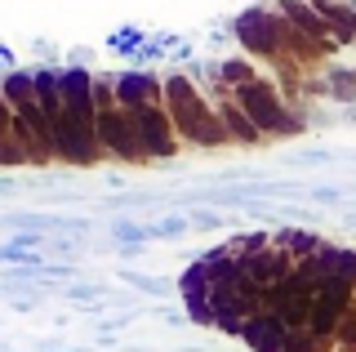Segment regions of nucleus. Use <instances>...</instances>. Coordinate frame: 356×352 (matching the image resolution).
<instances>
[{"label":"nucleus","mask_w":356,"mask_h":352,"mask_svg":"<svg viewBox=\"0 0 356 352\" xmlns=\"http://www.w3.org/2000/svg\"><path fill=\"white\" fill-rule=\"evenodd\" d=\"M165 112H170V120H174V134L196 147L200 129L218 116V107L196 90V81L187 72H170L165 76Z\"/></svg>","instance_id":"nucleus-1"},{"label":"nucleus","mask_w":356,"mask_h":352,"mask_svg":"<svg viewBox=\"0 0 356 352\" xmlns=\"http://www.w3.org/2000/svg\"><path fill=\"white\" fill-rule=\"evenodd\" d=\"M232 98H236V107H241V112L263 129L267 138L303 134V120L289 116L285 98L276 94V85H272V81H263V76H259V81H250V85H241V90H232Z\"/></svg>","instance_id":"nucleus-2"},{"label":"nucleus","mask_w":356,"mask_h":352,"mask_svg":"<svg viewBox=\"0 0 356 352\" xmlns=\"http://www.w3.org/2000/svg\"><path fill=\"white\" fill-rule=\"evenodd\" d=\"M232 36L241 40V49L250 54V58H267L281 67L285 58V40H289V18H281L276 9H245V14H236V23H232Z\"/></svg>","instance_id":"nucleus-3"},{"label":"nucleus","mask_w":356,"mask_h":352,"mask_svg":"<svg viewBox=\"0 0 356 352\" xmlns=\"http://www.w3.org/2000/svg\"><path fill=\"white\" fill-rule=\"evenodd\" d=\"M98 143H103V152L120 165H152L147 147H143V138H138V125H134V112H125V107L98 112Z\"/></svg>","instance_id":"nucleus-4"},{"label":"nucleus","mask_w":356,"mask_h":352,"mask_svg":"<svg viewBox=\"0 0 356 352\" xmlns=\"http://www.w3.org/2000/svg\"><path fill=\"white\" fill-rule=\"evenodd\" d=\"M54 157L63 165H76V170H85V165H98L107 157L103 143H98V125H81L76 116H58L54 120Z\"/></svg>","instance_id":"nucleus-5"},{"label":"nucleus","mask_w":356,"mask_h":352,"mask_svg":"<svg viewBox=\"0 0 356 352\" xmlns=\"http://www.w3.org/2000/svg\"><path fill=\"white\" fill-rule=\"evenodd\" d=\"M134 125H138V138L147 147L152 161H174L178 157V134H174V120L165 107H138L134 112Z\"/></svg>","instance_id":"nucleus-6"},{"label":"nucleus","mask_w":356,"mask_h":352,"mask_svg":"<svg viewBox=\"0 0 356 352\" xmlns=\"http://www.w3.org/2000/svg\"><path fill=\"white\" fill-rule=\"evenodd\" d=\"M58 81H63V112L76 116L81 125H98V103H94V76L85 67H58Z\"/></svg>","instance_id":"nucleus-7"},{"label":"nucleus","mask_w":356,"mask_h":352,"mask_svg":"<svg viewBox=\"0 0 356 352\" xmlns=\"http://www.w3.org/2000/svg\"><path fill=\"white\" fill-rule=\"evenodd\" d=\"M272 9H276L281 18H289V27H294V31H303L307 40H316L321 49H334V45H339V40H334V27H330V18H321L316 9L307 5V0H276Z\"/></svg>","instance_id":"nucleus-8"},{"label":"nucleus","mask_w":356,"mask_h":352,"mask_svg":"<svg viewBox=\"0 0 356 352\" xmlns=\"http://www.w3.org/2000/svg\"><path fill=\"white\" fill-rule=\"evenodd\" d=\"M289 335H294V330L281 321V312H259V317H250V321H245L241 344L250 348V352H281L289 344Z\"/></svg>","instance_id":"nucleus-9"},{"label":"nucleus","mask_w":356,"mask_h":352,"mask_svg":"<svg viewBox=\"0 0 356 352\" xmlns=\"http://www.w3.org/2000/svg\"><path fill=\"white\" fill-rule=\"evenodd\" d=\"M245 268H250V281H254V285L272 290L276 281H285L289 272H294V255H289V250H281V246H267L263 255L245 259Z\"/></svg>","instance_id":"nucleus-10"},{"label":"nucleus","mask_w":356,"mask_h":352,"mask_svg":"<svg viewBox=\"0 0 356 352\" xmlns=\"http://www.w3.org/2000/svg\"><path fill=\"white\" fill-rule=\"evenodd\" d=\"M272 246L289 250V255H294V263H298V259H312V255H321V250H325L330 241L321 237V232H312V227H285V223H281V227L272 232Z\"/></svg>","instance_id":"nucleus-11"},{"label":"nucleus","mask_w":356,"mask_h":352,"mask_svg":"<svg viewBox=\"0 0 356 352\" xmlns=\"http://www.w3.org/2000/svg\"><path fill=\"white\" fill-rule=\"evenodd\" d=\"M214 107H218L222 125H227V134H232V143H245V147H259V143L267 138L263 129H259V125H254V120H250V116H245L241 107H236V98H218Z\"/></svg>","instance_id":"nucleus-12"},{"label":"nucleus","mask_w":356,"mask_h":352,"mask_svg":"<svg viewBox=\"0 0 356 352\" xmlns=\"http://www.w3.org/2000/svg\"><path fill=\"white\" fill-rule=\"evenodd\" d=\"M36 72V103L40 112L49 116V125L63 116V81H58V67H31Z\"/></svg>","instance_id":"nucleus-13"},{"label":"nucleus","mask_w":356,"mask_h":352,"mask_svg":"<svg viewBox=\"0 0 356 352\" xmlns=\"http://www.w3.org/2000/svg\"><path fill=\"white\" fill-rule=\"evenodd\" d=\"M0 94H5V103L14 107V112H27V107H36V72H5V81H0Z\"/></svg>","instance_id":"nucleus-14"},{"label":"nucleus","mask_w":356,"mask_h":352,"mask_svg":"<svg viewBox=\"0 0 356 352\" xmlns=\"http://www.w3.org/2000/svg\"><path fill=\"white\" fill-rule=\"evenodd\" d=\"M321 94H330L334 103H356V72L348 67H330L321 81Z\"/></svg>","instance_id":"nucleus-15"},{"label":"nucleus","mask_w":356,"mask_h":352,"mask_svg":"<svg viewBox=\"0 0 356 352\" xmlns=\"http://www.w3.org/2000/svg\"><path fill=\"white\" fill-rule=\"evenodd\" d=\"M222 246H227L232 255H241V259H254V255H263V250L272 246V232H263V227H250V232H232Z\"/></svg>","instance_id":"nucleus-16"},{"label":"nucleus","mask_w":356,"mask_h":352,"mask_svg":"<svg viewBox=\"0 0 356 352\" xmlns=\"http://www.w3.org/2000/svg\"><path fill=\"white\" fill-rule=\"evenodd\" d=\"M183 303H187V321L192 326H218V312H214V294L209 290H200V294H183Z\"/></svg>","instance_id":"nucleus-17"},{"label":"nucleus","mask_w":356,"mask_h":352,"mask_svg":"<svg viewBox=\"0 0 356 352\" xmlns=\"http://www.w3.org/2000/svg\"><path fill=\"white\" fill-rule=\"evenodd\" d=\"M187 232H192V218L187 214H165V218H156V223H147L152 241H174V237H187Z\"/></svg>","instance_id":"nucleus-18"},{"label":"nucleus","mask_w":356,"mask_h":352,"mask_svg":"<svg viewBox=\"0 0 356 352\" xmlns=\"http://www.w3.org/2000/svg\"><path fill=\"white\" fill-rule=\"evenodd\" d=\"M218 67H222V85H227V90H241V85L259 81V67H254V63H245V58H222Z\"/></svg>","instance_id":"nucleus-19"},{"label":"nucleus","mask_w":356,"mask_h":352,"mask_svg":"<svg viewBox=\"0 0 356 352\" xmlns=\"http://www.w3.org/2000/svg\"><path fill=\"white\" fill-rule=\"evenodd\" d=\"M125 285H134L138 294H152V299H165V294H174V281H161V277H147V272H120Z\"/></svg>","instance_id":"nucleus-20"},{"label":"nucleus","mask_w":356,"mask_h":352,"mask_svg":"<svg viewBox=\"0 0 356 352\" xmlns=\"http://www.w3.org/2000/svg\"><path fill=\"white\" fill-rule=\"evenodd\" d=\"M281 352H330V339L312 335V330H294V335H289V344H285Z\"/></svg>","instance_id":"nucleus-21"},{"label":"nucleus","mask_w":356,"mask_h":352,"mask_svg":"<svg viewBox=\"0 0 356 352\" xmlns=\"http://www.w3.org/2000/svg\"><path fill=\"white\" fill-rule=\"evenodd\" d=\"M111 237H120L125 246H147V241H152L143 223H125V218H116V223H111Z\"/></svg>","instance_id":"nucleus-22"},{"label":"nucleus","mask_w":356,"mask_h":352,"mask_svg":"<svg viewBox=\"0 0 356 352\" xmlns=\"http://www.w3.org/2000/svg\"><path fill=\"white\" fill-rule=\"evenodd\" d=\"M63 299H72V303H103L107 299V285H67Z\"/></svg>","instance_id":"nucleus-23"},{"label":"nucleus","mask_w":356,"mask_h":352,"mask_svg":"<svg viewBox=\"0 0 356 352\" xmlns=\"http://www.w3.org/2000/svg\"><path fill=\"white\" fill-rule=\"evenodd\" d=\"M334 348H352L356 352V307L339 321V330H334Z\"/></svg>","instance_id":"nucleus-24"},{"label":"nucleus","mask_w":356,"mask_h":352,"mask_svg":"<svg viewBox=\"0 0 356 352\" xmlns=\"http://www.w3.org/2000/svg\"><path fill=\"white\" fill-rule=\"evenodd\" d=\"M22 192H36L31 188V174L18 179V174H0V196H22Z\"/></svg>","instance_id":"nucleus-25"},{"label":"nucleus","mask_w":356,"mask_h":352,"mask_svg":"<svg viewBox=\"0 0 356 352\" xmlns=\"http://www.w3.org/2000/svg\"><path fill=\"white\" fill-rule=\"evenodd\" d=\"M330 161H339V157L325 152V147H307V152H298V157H289V165H330Z\"/></svg>","instance_id":"nucleus-26"},{"label":"nucleus","mask_w":356,"mask_h":352,"mask_svg":"<svg viewBox=\"0 0 356 352\" xmlns=\"http://www.w3.org/2000/svg\"><path fill=\"white\" fill-rule=\"evenodd\" d=\"M187 218H192V227H200V232H214V227H222V214L218 210H192Z\"/></svg>","instance_id":"nucleus-27"},{"label":"nucleus","mask_w":356,"mask_h":352,"mask_svg":"<svg viewBox=\"0 0 356 352\" xmlns=\"http://www.w3.org/2000/svg\"><path fill=\"white\" fill-rule=\"evenodd\" d=\"M307 201L312 205H334V201H343V188H312Z\"/></svg>","instance_id":"nucleus-28"},{"label":"nucleus","mask_w":356,"mask_h":352,"mask_svg":"<svg viewBox=\"0 0 356 352\" xmlns=\"http://www.w3.org/2000/svg\"><path fill=\"white\" fill-rule=\"evenodd\" d=\"M9 63H14V54H9L5 45H0V72H9Z\"/></svg>","instance_id":"nucleus-29"},{"label":"nucleus","mask_w":356,"mask_h":352,"mask_svg":"<svg viewBox=\"0 0 356 352\" xmlns=\"http://www.w3.org/2000/svg\"><path fill=\"white\" fill-rule=\"evenodd\" d=\"M49 352H85V348H49Z\"/></svg>","instance_id":"nucleus-30"}]
</instances>
